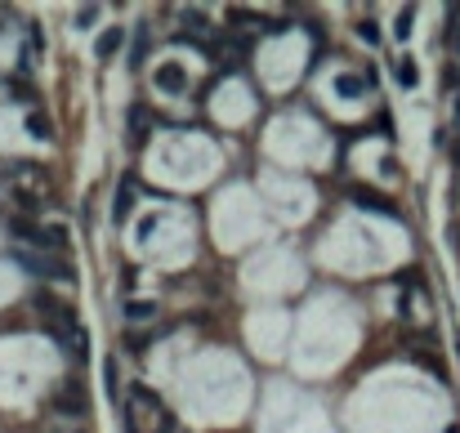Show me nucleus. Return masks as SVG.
I'll list each match as a JSON object with an SVG mask.
<instances>
[{"label": "nucleus", "mask_w": 460, "mask_h": 433, "mask_svg": "<svg viewBox=\"0 0 460 433\" xmlns=\"http://www.w3.org/2000/svg\"><path fill=\"white\" fill-rule=\"evenodd\" d=\"M14 259L32 273V277H45V282H72V268H67L63 259H54V255H32V250H18Z\"/></svg>", "instance_id": "obj_1"}, {"label": "nucleus", "mask_w": 460, "mask_h": 433, "mask_svg": "<svg viewBox=\"0 0 460 433\" xmlns=\"http://www.w3.org/2000/svg\"><path fill=\"white\" fill-rule=\"evenodd\" d=\"M349 197H353L358 210H371V214H384V219H398V206H393L389 197H380L375 188H353Z\"/></svg>", "instance_id": "obj_2"}, {"label": "nucleus", "mask_w": 460, "mask_h": 433, "mask_svg": "<svg viewBox=\"0 0 460 433\" xmlns=\"http://www.w3.org/2000/svg\"><path fill=\"white\" fill-rule=\"evenodd\" d=\"M152 81H156V90H165V94H184L188 90V71L179 67V63H161Z\"/></svg>", "instance_id": "obj_3"}, {"label": "nucleus", "mask_w": 460, "mask_h": 433, "mask_svg": "<svg viewBox=\"0 0 460 433\" xmlns=\"http://www.w3.org/2000/svg\"><path fill=\"white\" fill-rule=\"evenodd\" d=\"M335 94H340V99H362V94H371V76L340 71V76H335Z\"/></svg>", "instance_id": "obj_4"}, {"label": "nucleus", "mask_w": 460, "mask_h": 433, "mask_svg": "<svg viewBox=\"0 0 460 433\" xmlns=\"http://www.w3.org/2000/svg\"><path fill=\"white\" fill-rule=\"evenodd\" d=\"M54 411L76 420V415H90V402H86V393H81V389H67V393H58V398H54Z\"/></svg>", "instance_id": "obj_5"}, {"label": "nucleus", "mask_w": 460, "mask_h": 433, "mask_svg": "<svg viewBox=\"0 0 460 433\" xmlns=\"http://www.w3.org/2000/svg\"><path fill=\"white\" fill-rule=\"evenodd\" d=\"M130 210H135V184L126 179V184L116 188V201H112V224H126Z\"/></svg>", "instance_id": "obj_6"}, {"label": "nucleus", "mask_w": 460, "mask_h": 433, "mask_svg": "<svg viewBox=\"0 0 460 433\" xmlns=\"http://www.w3.org/2000/svg\"><path fill=\"white\" fill-rule=\"evenodd\" d=\"M9 233H14L18 242H27V246H41V233H45V228H36L32 219H22V214H14V219H9Z\"/></svg>", "instance_id": "obj_7"}, {"label": "nucleus", "mask_w": 460, "mask_h": 433, "mask_svg": "<svg viewBox=\"0 0 460 433\" xmlns=\"http://www.w3.org/2000/svg\"><path fill=\"white\" fill-rule=\"evenodd\" d=\"M58 344H63L72 357H86V353H90V335H86V327H72V331H67Z\"/></svg>", "instance_id": "obj_8"}, {"label": "nucleus", "mask_w": 460, "mask_h": 433, "mask_svg": "<svg viewBox=\"0 0 460 433\" xmlns=\"http://www.w3.org/2000/svg\"><path fill=\"white\" fill-rule=\"evenodd\" d=\"M121 41H126V32H121V27H107V32L99 36V45H94V58H112V54L121 50Z\"/></svg>", "instance_id": "obj_9"}, {"label": "nucleus", "mask_w": 460, "mask_h": 433, "mask_svg": "<svg viewBox=\"0 0 460 433\" xmlns=\"http://www.w3.org/2000/svg\"><path fill=\"white\" fill-rule=\"evenodd\" d=\"M393 76H398V85H407V90H411V85H420V67H416V58H407V54H402V58L393 63Z\"/></svg>", "instance_id": "obj_10"}, {"label": "nucleus", "mask_w": 460, "mask_h": 433, "mask_svg": "<svg viewBox=\"0 0 460 433\" xmlns=\"http://www.w3.org/2000/svg\"><path fill=\"white\" fill-rule=\"evenodd\" d=\"M126 317H130V322H152V317H156V304H152V299H130V304H126Z\"/></svg>", "instance_id": "obj_11"}, {"label": "nucleus", "mask_w": 460, "mask_h": 433, "mask_svg": "<svg viewBox=\"0 0 460 433\" xmlns=\"http://www.w3.org/2000/svg\"><path fill=\"white\" fill-rule=\"evenodd\" d=\"M27 135H32V139H50V135H54L50 116H45V112H27Z\"/></svg>", "instance_id": "obj_12"}, {"label": "nucleus", "mask_w": 460, "mask_h": 433, "mask_svg": "<svg viewBox=\"0 0 460 433\" xmlns=\"http://www.w3.org/2000/svg\"><path fill=\"white\" fill-rule=\"evenodd\" d=\"M411 27H416V5H407L402 14L393 18V36H398V41H407V36H411Z\"/></svg>", "instance_id": "obj_13"}, {"label": "nucleus", "mask_w": 460, "mask_h": 433, "mask_svg": "<svg viewBox=\"0 0 460 433\" xmlns=\"http://www.w3.org/2000/svg\"><path fill=\"white\" fill-rule=\"evenodd\" d=\"M143 54H148V27H139V36H135V50H130V63H143Z\"/></svg>", "instance_id": "obj_14"}, {"label": "nucleus", "mask_w": 460, "mask_h": 433, "mask_svg": "<svg viewBox=\"0 0 460 433\" xmlns=\"http://www.w3.org/2000/svg\"><path fill=\"white\" fill-rule=\"evenodd\" d=\"M358 36H362L367 45H380V27H375V18H362V22H358Z\"/></svg>", "instance_id": "obj_15"}, {"label": "nucleus", "mask_w": 460, "mask_h": 433, "mask_svg": "<svg viewBox=\"0 0 460 433\" xmlns=\"http://www.w3.org/2000/svg\"><path fill=\"white\" fill-rule=\"evenodd\" d=\"M94 18H99V5H86V9H76V27H94Z\"/></svg>", "instance_id": "obj_16"}, {"label": "nucleus", "mask_w": 460, "mask_h": 433, "mask_svg": "<svg viewBox=\"0 0 460 433\" xmlns=\"http://www.w3.org/2000/svg\"><path fill=\"white\" fill-rule=\"evenodd\" d=\"M41 45H45V36H41V27H27V50L36 54V50H41Z\"/></svg>", "instance_id": "obj_17"}, {"label": "nucleus", "mask_w": 460, "mask_h": 433, "mask_svg": "<svg viewBox=\"0 0 460 433\" xmlns=\"http://www.w3.org/2000/svg\"><path fill=\"white\" fill-rule=\"evenodd\" d=\"M103 371H107V393H112V398H116V362H107Z\"/></svg>", "instance_id": "obj_18"}, {"label": "nucleus", "mask_w": 460, "mask_h": 433, "mask_svg": "<svg viewBox=\"0 0 460 433\" xmlns=\"http://www.w3.org/2000/svg\"><path fill=\"white\" fill-rule=\"evenodd\" d=\"M456 121H460V99H456Z\"/></svg>", "instance_id": "obj_19"}, {"label": "nucleus", "mask_w": 460, "mask_h": 433, "mask_svg": "<svg viewBox=\"0 0 460 433\" xmlns=\"http://www.w3.org/2000/svg\"><path fill=\"white\" fill-rule=\"evenodd\" d=\"M447 433H460V429H447Z\"/></svg>", "instance_id": "obj_20"}]
</instances>
